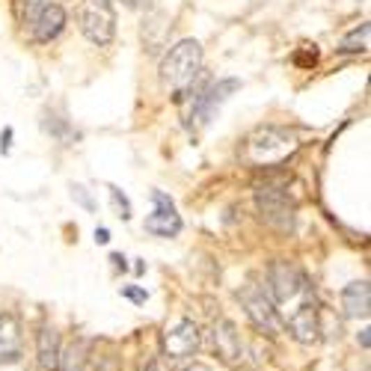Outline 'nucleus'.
<instances>
[{"instance_id":"nucleus-22","label":"nucleus","mask_w":371,"mask_h":371,"mask_svg":"<svg viewBox=\"0 0 371 371\" xmlns=\"http://www.w3.org/2000/svg\"><path fill=\"white\" fill-rule=\"evenodd\" d=\"M145 371H170V365H166V363H164V359H161V356H155V359H152V363H149V365H145Z\"/></svg>"},{"instance_id":"nucleus-17","label":"nucleus","mask_w":371,"mask_h":371,"mask_svg":"<svg viewBox=\"0 0 371 371\" xmlns=\"http://www.w3.org/2000/svg\"><path fill=\"white\" fill-rule=\"evenodd\" d=\"M368 33H371L368 24L354 27V30L342 39V51H345V54H359V51H365V48H368Z\"/></svg>"},{"instance_id":"nucleus-16","label":"nucleus","mask_w":371,"mask_h":371,"mask_svg":"<svg viewBox=\"0 0 371 371\" xmlns=\"http://www.w3.org/2000/svg\"><path fill=\"white\" fill-rule=\"evenodd\" d=\"M57 371H86V345L74 342L65 351H60V365Z\"/></svg>"},{"instance_id":"nucleus-28","label":"nucleus","mask_w":371,"mask_h":371,"mask_svg":"<svg viewBox=\"0 0 371 371\" xmlns=\"http://www.w3.org/2000/svg\"><path fill=\"white\" fill-rule=\"evenodd\" d=\"M184 371H211V368H208L205 363H194V365H187Z\"/></svg>"},{"instance_id":"nucleus-23","label":"nucleus","mask_w":371,"mask_h":371,"mask_svg":"<svg viewBox=\"0 0 371 371\" xmlns=\"http://www.w3.org/2000/svg\"><path fill=\"white\" fill-rule=\"evenodd\" d=\"M45 3H48V0H24V13L33 15V13H36L39 6H45Z\"/></svg>"},{"instance_id":"nucleus-10","label":"nucleus","mask_w":371,"mask_h":371,"mask_svg":"<svg viewBox=\"0 0 371 371\" xmlns=\"http://www.w3.org/2000/svg\"><path fill=\"white\" fill-rule=\"evenodd\" d=\"M288 327H291V336H294L297 342H303V345L318 342L321 324H318V312H315L312 300H303V303H297V309H291Z\"/></svg>"},{"instance_id":"nucleus-11","label":"nucleus","mask_w":371,"mask_h":371,"mask_svg":"<svg viewBox=\"0 0 371 371\" xmlns=\"http://www.w3.org/2000/svg\"><path fill=\"white\" fill-rule=\"evenodd\" d=\"M238 89H241V81H235V77H226V81H217L214 86H208L205 93L196 98V119L202 122V125H205V122H211V116L217 113V107L232 93H238Z\"/></svg>"},{"instance_id":"nucleus-9","label":"nucleus","mask_w":371,"mask_h":371,"mask_svg":"<svg viewBox=\"0 0 371 371\" xmlns=\"http://www.w3.org/2000/svg\"><path fill=\"white\" fill-rule=\"evenodd\" d=\"M30 27H33V42L48 45L65 30V9L60 3H45L36 13L30 15Z\"/></svg>"},{"instance_id":"nucleus-20","label":"nucleus","mask_w":371,"mask_h":371,"mask_svg":"<svg viewBox=\"0 0 371 371\" xmlns=\"http://www.w3.org/2000/svg\"><path fill=\"white\" fill-rule=\"evenodd\" d=\"M13 137H15L13 125H6L3 131H0V155H9V152H13Z\"/></svg>"},{"instance_id":"nucleus-6","label":"nucleus","mask_w":371,"mask_h":371,"mask_svg":"<svg viewBox=\"0 0 371 371\" xmlns=\"http://www.w3.org/2000/svg\"><path fill=\"white\" fill-rule=\"evenodd\" d=\"M241 303H244L246 315H250V321H253L262 333H267V336H279V333L285 330V321L279 318L276 303H274L271 297H267L258 285H244V288H241Z\"/></svg>"},{"instance_id":"nucleus-1","label":"nucleus","mask_w":371,"mask_h":371,"mask_svg":"<svg viewBox=\"0 0 371 371\" xmlns=\"http://www.w3.org/2000/svg\"><path fill=\"white\" fill-rule=\"evenodd\" d=\"M202 72V45L196 39L175 42L161 60V81L175 101H182Z\"/></svg>"},{"instance_id":"nucleus-24","label":"nucleus","mask_w":371,"mask_h":371,"mask_svg":"<svg viewBox=\"0 0 371 371\" xmlns=\"http://www.w3.org/2000/svg\"><path fill=\"white\" fill-rule=\"evenodd\" d=\"M95 244H110V232H107L104 226L95 229Z\"/></svg>"},{"instance_id":"nucleus-19","label":"nucleus","mask_w":371,"mask_h":371,"mask_svg":"<svg viewBox=\"0 0 371 371\" xmlns=\"http://www.w3.org/2000/svg\"><path fill=\"white\" fill-rule=\"evenodd\" d=\"M69 190H72V199H74V202H81L86 211H95V202H93V196H89V190H86L84 184H72Z\"/></svg>"},{"instance_id":"nucleus-3","label":"nucleus","mask_w":371,"mask_h":371,"mask_svg":"<svg viewBox=\"0 0 371 371\" xmlns=\"http://www.w3.org/2000/svg\"><path fill=\"white\" fill-rule=\"evenodd\" d=\"M297 149L294 134L285 128H262L246 140V161L253 166H271L279 164Z\"/></svg>"},{"instance_id":"nucleus-18","label":"nucleus","mask_w":371,"mask_h":371,"mask_svg":"<svg viewBox=\"0 0 371 371\" xmlns=\"http://www.w3.org/2000/svg\"><path fill=\"white\" fill-rule=\"evenodd\" d=\"M110 190V199H113V208H116V214L122 217V220H131V199L122 194V190L116 187V184H110L107 187Z\"/></svg>"},{"instance_id":"nucleus-26","label":"nucleus","mask_w":371,"mask_h":371,"mask_svg":"<svg viewBox=\"0 0 371 371\" xmlns=\"http://www.w3.org/2000/svg\"><path fill=\"white\" fill-rule=\"evenodd\" d=\"M110 262H113L116 267H122V271H125V267H128V262H125V255H119V253H113V255H110Z\"/></svg>"},{"instance_id":"nucleus-25","label":"nucleus","mask_w":371,"mask_h":371,"mask_svg":"<svg viewBox=\"0 0 371 371\" xmlns=\"http://www.w3.org/2000/svg\"><path fill=\"white\" fill-rule=\"evenodd\" d=\"M122 3L131 6V9H145V6L152 3V0H122Z\"/></svg>"},{"instance_id":"nucleus-7","label":"nucleus","mask_w":371,"mask_h":371,"mask_svg":"<svg viewBox=\"0 0 371 371\" xmlns=\"http://www.w3.org/2000/svg\"><path fill=\"white\" fill-rule=\"evenodd\" d=\"M155 211L145 217V232L157 235V238H175L182 232V217L175 211V202L164 194V190H152Z\"/></svg>"},{"instance_id":"nucleus-27","label":"nucleus","mask_w":371,"mask_h":371,"mask_svg":"<svg viewBox=\"0 0 371 371\" xmlns=\"http://www.w3.org/2000/svg\"><path fill=\"white\" fill-rule=\"evenodd\" d=\"M368 333H371L368 327H365L363 333H359V345H363V347H365V351H368V345H371V339H368Z\"/></svg>"},{"instance_id":"nucleus-13","label":"nucleus","mask_w":371,"mask_h":371,"mask_svg":"<svg viewBox=\"0 0 371 371\" xmlns=\"http://www.w3.org/2000/svg\"><path fill=\"white\" fill-rule=\"evenodd\" d=\"M342 306H345L347 318H368V312H371V288H368L365 279L345 285V291H342Z\"/></svg>"},{"instance_id":"nucleus-15","label":"nucleus","mask_w":371,"mask_h":371,"mask_svg":"<svg viewBox=\"0 0 371 371\" xmlns=\"http://www.w3.org/2000/svg\"><path fill=\"white\" fill-rule=\"evenodd\" d=\"M211 336H214L217 354L226 359V363H235V359L241 356V339H238V333H235V324L232 321H220Z\"/></svg>"},{"instance_id":"nucleus-5","label":"nucleus","mask_w":371,"mask_h":371,"mask_svg":"<svg viewBox=\"0 0 371 371\" xmlns=\"http://www.w3.org/2000/svg\"><path fill=\"white\" fill-rule=\"evenodd\" d=\"M267 288H271V300L279 303V306H288V303H297V300L300 303L309 300L306 279H303V274L288 262L271 265V271H267Z\"/></svg>"},{"instance_id":"nucleus-21","label":"nucleus","mask_w":371,"mask_h":371,"mask_svg":"<svg viewBox=\"0 0 371 371\" xmlns=\"http://www.w3.org/2000/svg\"><path fill=\"white\" fill-rule=\"evenodd\" d=\"M122 294H125L128 300H134V303H145V297H149V294H145L143 288H137V285H125V288H122Z\"/></svg>"},{"instance_id":"nucleus-8","label":"nucleus","mask_w":371,"mask_h":371,"mask_svg":"<svg viewBox=\"0 0 371 371\" xmlns=\"http://www.w3.org/2000/svg\"><path fill=\"white\" fill-rule=\"evenodd\" d=\"M199 347V327L190 318H182L164 333V351L170 359H184L194 356Z\"/></svg>"},{"instance_id":"nucleus-2","label":"nucleus","mask_w":371,"mask_h":371,"mask_svg":"<svg viewBox=\"0 0 371 371\" xmlns=\"http://www.w3.org/2000/svg\"><path fill=\"white\" fill-rule=\"evenodd\" d=\"M77 27H81L84 36L104 48L116 39V6L113 0H81V9H77Z\"/></svg>"},{"instance_id":"nucleus-12","label":"nucleus","mask_w":371,"mask_h":371,"mask_svg":"<svg viewBox=\"0 0 371 371\" xmlns=\"http://www.w3.org/2000/svg\"><path fill=\"white\" fill-rule=\"evenodd\" d=\"M21 359V321L15 312L0 315V363Z\"/></svg>"},{"instance_id":"nucleus-14","label":"nucleus","mask_w":371,"mask_h":371,"mask_svg":"<svg viewBox=\"0 0 371 371\" xmlns=\"http://www.w3.org/2000/svg\"><path fill=\"white\" fill-rule=\"evenodd\" d=\"M60 333L54 327H42L36 336V356H39V365L45 371H57L60 365Z\"/></svg>"},{"instance_id":"nucleus-4","label":"nucleus","mask_w":371,"mask_h":371,"mask_svg":"<svg viewBox=\"0 0 371 371\" xmlns=\"http://www.w3.org/2000/svg\"><path fill=\"white\" fill-rule=\"evenodd\" d=\"M255 205H258V214H262V220L271 229L283 232V235H288L291 229H294L297 208H294V202L288 199L285 190H279V187H262L255 194Z\"/></svg>"}]
</instances>
